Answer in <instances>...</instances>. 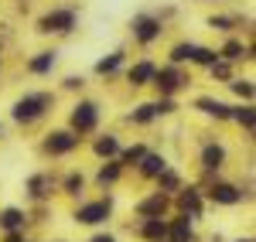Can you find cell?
<instances>
[{
	"label": "cell",
	"instance_id": "8992f818",
	"mask_svg": "<svg viewBox=\"0 0 256 242\" xmlns=\"http://www.w3.org/2000/svg\"><path fill=\"white\" fill-rule=\"evenodd\" d=\"M205 195H208V202L226 205V208H232V205H239L242 198H250V191H242L239 184H229V181H216Z\"/></svg>",
	"mask_w": 256,
	"mask_h": 242
},
{
	"label": "cell",
	"instance_id": "7402d4cb",
	"mask_svg": "<svg viewBox=\"0 0 256 242\" xmlns=\"http://www.w3.org/2000/svg\"><path fill=\"white\" fill-rule=\"evenodd\" d=\"M123 61H126V51L120 48V51H113V55H106V58L96 61V75H113V72H120Z\"/></svg>",
	"mask_w": 256,
	"mask_h": 242
},
{
	"label": "cell",
	"instance_id": "ffe728a7",
	"mask_svg": "<svg viewBox=\"0 0 256 242\" xmlns=\"http://www.w3.org/2000/svg\"><path fill=\"white\" fill-rule=\"evenodd\" d=\"M232 120L246 130V133H253L256 130V113H253V102H242V106H232Z\"/></svg>",
	"mask_w": 256,
	"mask_h": 242
},
{
	"label": "cell",
	"instance_id": "d4e9b609",
	"mask_svg": "<svg viewBox=\"0 0 256 242\" xmlns=\"http://www.w3.org/2000/svg\"><path fill=\"white\" fill-rule=\"evenodd\" d=\"M147 154V147L144 143H134V147H126V150H120L116 157H120V164L123 167H134V164H140V157Z\"/></svg>",
	"mask_w": 256,
	"mask_h": 242
},
{
	"label": "cell",
	"instance_id": "6da1fadb",
	"mask_svg": "<svg viewBox=\"0 0 256 242\" xmlns=\"http://www.w3.org/2000/svg\"><path fill=\"white\" fill-rule=\"evenodd\" d=\"M52 102H55L52 92H24V96L10 106V120L20 123V126H31V123H38L41 116L52 109Z\"/></svg>",
	"mask_w": 256,
	"mask_h": 242
},
{
	"label": "cell",
	"instance_id": "5bb4252c",
	"mask_svg": "<svg viewBox=\"0 0 256 242\" xmlns=\"http://www.w3.org/2000/svg\"><path fill=\"white\" fill-rule=\"evenodd\" d=\"M137 236H140V239H147V242L168 239V222H164V219H140Z\"/></svg>",
	"mask_w": 256,
	"mask_h": 242
},
{
	"label": "cell",
	"instance_id": "8fae6325",
	"mask_svg": "<svg viewBox=\"0 0 256 242\" xmlns=\"http://www.w3.org/2000/svg\"><path fill=\"white\" fill-rule=\"evenodd\" d=\"M168 208H171V198H168L164 191H154L150 198H144V202L137 205V215L140 219H160Z\"/></svg>",
	"mask_w": 256,
	"mask_h": 242
},
{
	"label": "cell",
	"instance_id": "d6986e66",
	"mask_svg": "<svg viewBox=\"0 0 256 242\" xmlns=\"http://www.w3.org/2000/svg\"><path fill=\"white\" fill-rule=\"evenodd\" d=\"M92 154H96V157H116L120 154V137L116 133H102V137L92 143Z\"/></svg>",
	"mask_w": 256,
	"mask_h": 242
},
{
	"label": "cell",
	"instance_id": "484cf974",
	"mask_svg": "<svg viewBox=\"0 0 256 242\" xmlns=\"http://www.w3.org/2000/svg\"><path fill=\"white\" fill-rule=\"evenodd\" d=\"M192 51H195V44L192 41H181V44H174L168 51V58H171V65H181V61H192Z\"/></svg>",
	"mask_w": 256,
	"mask_h": 242
},
{
	"label": "cell",
	"instance_id": "f1b7e54d",
	"mask_svg": "<svg viewBox=\"0 0 256 242\" xmlns=\"http://www.w3.org/2000/svg\"><path fill=\"white\" fill-rule=\"evenodd\" d=\"M82 188H86V174H82V171H72V174L65 178V184H62V191H65V195H72V198L79 195Z\"/></svg>",
	"mask_w": 256,
	"mask_h": 242
},
{
	"label": "cell",
	"instance_id": "52a82bcc",
	"mask_svg": "<svg viewBox=\"0 0 256 242\" xmlns=\"http://www.w3.org/2000/svg\"><path fill=\"white\" fill-rule=\"evenodd\" d=\"M76 27V10H52V14H44V17L38 20V31L41 34H68Z\"/></svg>",
	"mask_w": 256,
	"mask_h": 242
},
{
	"label": "cell",
	"instance_id": "4316f807",
	"mask_svg": "<svg viewBox=\"0 0 256 242\" xmlns=\"http://www.w3.org/2000/svg\"><path fill=\"white\" fill-rule=\"evenodd\" d=\"M232 92H236L239 99H246V102H253V79H229L226 82Z\"/></svg>",
	"mask_w": 256,
	"mask_h": 242
},
{
	"label": "cell",
	"instance_id": "44dd1931",
	"mask_svg": "<svg viewBox=\"0 0 256 242\" xmlns=\"http://www.w3.org/2000/svg\"><path fill=\"white\" fill-rule=\"evenodd\" d=\"M222 61H239V58H253V48H242V41H226L222 51H218Z\"/></svg>",
	"mask_w": 256,
	"mask_h": 242
},
{
	"label": "cell",
	"instance_id": "1f68e13d",
	"mask_svg": "<svg viewBox=\"0 0 256 242\" xmlns=\"http://www.w3.org/2000/svg\"><path fill=\"white\" fill-rule=\"evenodd\" d=\"M208 24H212V27H218V31H229V27H232V20H229V17H212Z\"/></svg>",
	"mask_w": 256,
	"mask_h": 242
},
{
	"label": "cell",
	"instance_id": "9c48e42d",
	"mask_svg": "<svg viewBox=\"0 0 256 242\" xmlns=\"http://www.w3.org/2000/svg\"><path fill=\"white\" fill-rule=\"evenodd\" d=\"M202 167L205 171H212V174H218L222 167H226V161H229V150H226V143H218V140H208L205 147H202Z\"/></svg>",
	"mask_w": 256,
	"mask_h": 242
},
{
	"label": "cell",
	"instance_id": "9a60e30c",
	"mask_svg": "<svg viewBox=\"0 0 256 242\" xmlns=\"http://www.w3.org/2000/svg\"><path fill=\"white\" fill-rule=\"evenodd\" d=\"M154 72H158V65H154L150 58H144V61H137V65L126 72V79H130V85H137V89H140V85H150Z\"/></svg>",
	"mask_w": 256,
	"mask_h": 242
},
{
	"label": "cell",
	"instance_id": "4dcf8cb0",
	"mask_svg": "<svg viewBox=\"0 0 256 242\" xmlns=\"http://www.w3.org/2000/svg\"><path fill=\"white\" fill-rule=\"evenodd\" d=\"M28 188H31V198H44V195H48V191H44V188H48V178H44V174H34V178L28 181Z\"/></svg>",
	"mask_w": 256,
	"mask_h": 242
},
{
	"label": "cell",
	"instance_id": "3957f363",
	"mask_svg": "<svg viewBox=\"0 0 256 242\" xmlns=\"http://www.w3.org/2000/svg\"><path fill=\"white\" fill-rule=\"evenodd\" d=\"M79 133H72V130H52L44 140H41V154H48V157H65V154H72L76 147H79Z\"/></svg>",
	"mask_w": 256,
	"mask_h": 242
},
{
	"label": "cell",
	"instance_id": "603a6c76",
	"mask_svg": "<svg viewBox=\"0 0 256 242\" xmlns=\"http://www.w3.org/2000/svg\"><path fill=\"white\" fill-rule=\"evenodd\" d=\"M120 174H123V164H120V161L102 164V167H99V174H96V184L110 188V184H116V181H120Z\"/></svg>",
	"mask_w": 256,
	"mask_h": 242
},
{
	"label": "cell",
	"instance_id": "7a4b0ae2",
	"mask_svg": "<svg viewBox=\"0 0 256 242\" xmlns=\"http://www.w3.org/2000/svg\"><path fill=\"white\" fill-rule=\"evenodd\" d=\"M113 215V198L106 195V198H96V202H86L76 208V225H102L106 219Z\"/></svg>",
	"mask_w": 256,
	"mask_h": 242
},
{
	"label": "cell",
	"instance_id": "cb8c5ba5",
	"mask_svg": "<svg viewBox=\"0 0 256 242\" xmlns=\"http://www.w3.org/2000/svg\"><path fill=\"white\" fill-rule=\"evenodd\" d=\"M158 120V109H154V102H140L137 109L130 113V123L134 126H147V123H154Z\"/></svg>",
	"mask_w": 256,
	"mask_h": 242
},
{
	"label": "cell",
	"instance_id": "4fadbf2b",
	"mask_svg": "<svg viewBox=\"0 0 256 242\" xmlns=\"http://www.w3.org/2000/svg\"><path fill=\"white\" fill-rule=\"evenodd\" d=\"M195 109H202L205 116H216V120H232V106L222 99H212V96H202L195 99Z\"/></svg>",
	"mask_w": 256,
	"mask_h": 242
},
{
	"label": "cell",
	"instance_id": "5b68a950",
	"mask_svg": "<svg viewBox=\"0 0 256 242\" xmlns=\"http://www.w3.org/2000/svg\"><path fill=\"white\" fill-rule=\"evenodd\" d=\"M150 82L158 85V92H160V96H178V92H181V89L188 85L178 65H164V68H158V72H154V79H150Z\"/></svg>",
	"mask_w": 256,
	"mask_h": 242
},
{
	"label": "cell",
	"instance_id": "ba28073f",
	"mask_svg": "<svg viewBox=\"0 0 256 242\" xmlns=\"http://www.w3.org/2000/svg\"><path fill=\"white\" fill-rule=\"evenodd\" d=\"M130 31H134V38L140 41V44H150V41H158L160 38V20L158 17H150V14H137L134 17V24H130Z\"/></svg>",
	"mask_w": 256,
	"mask_h": 242
},
{
	"label": "cell",
	"instance_id": "ac0fdd59",
	"mask_svg": "<svg viewBox=\"0 0 256 242\" xmlns=\"http://www.w3.org/2000/svg\"><path fill=\"white\" fill-rule=\"evenodd\" d=\"M137 167H140L144 178H158L160 171H168V161H164V154H150V150H147V154L140 157Z\"/></svg>",
	"mask_w": 256,
	"mask_h": 242
},
{
	"label": "cell",
	"instance_id": "836d02e7",
	"mask_svg": "<svg viewBox=\"0 0 256 242\" xmlns=\"http://www.w3.org/2000/svg\"><path fill=\"white\" fill-rule=\"evenodd\" d=\"M89 242H120V239H116V236H110V232H96Z\"/></svg>",
	"mask_w": 256,
	"mask_h": 242
},
{
	"label": "cell",
	"instance_id": "2e32d148",
	"mask_svg": "<svg viewBox=\"0 0 256 242\" xmlns=\"http://www.w3.org/2000/svg\"><path fill=\"white\" fill-rule=\"evenodd\" d=\"M55 65H58V51H38L34 58L28 61V72L31 75H48Z\"/></svg>",
	"mask_w": 256,
	"mask_h": 242
},
{
	"label": "cell",
	"instance_id": "f546056e",
	"mask_svg": "<svg viewBox=\"0 0 256 242\" xmlns=\"http://www.w3.org/2000/svg\"><path fill=\"white\" fill-rule=\"evenodd\" d=\"M218 58L216 48H205V44H195V51H192V61L195 65H212V61Z\"/></svg>",
	"mask_w": 256,
	"mask_h": 242
},
{
	"label": "cell",
	"instance_id": "d6a6232c",
	"mask_svg": "<svg viewBox=\"0 0 256 242\" xmlns=\"http://www.w3.org/2000/svg\"><path fill=\"white\" fill-rule=\"evenodd\" d=\"M82 85H86L82 75H68V79H65V89H82Z\"/></svg>",
	"mask_w": 256,
	"mask_h": 242
},
{
	"label": "cell",
	"instance_id": "e0dca14e",
	"mask_svg": "<svg viewBox=\"0 0 256 242\" xmlns=\"http://www.w3.org/2000/svg\"><path fill=\"white\" fill-rule=\"evenodd\" d=\"M0 229L4 232H24L28 229V215L20 208H4L0 212Z\"/></svg>",
	"mask_w": 256,
	"mask_h": 242
},
{
	"label": "cell",
	"instance_id": "83f0119b",
	"mask_svg": "<svg viewBox=\"0 0 256 242\" xmlns=\"http://www.w3.org/2000/svg\"><path fill=\"white\" fill-rule=\"evenodd\" d=\"M178 188H181V178H178L174 171H160L158 174V191L171 195V191H178Z\"/></svg>",
	"mask_w": 256,
	"mask_h": 242
},
{
	"label": "cell",
	"instance_id": "277c9868",
	"mask_svg": "<svg viewBox=\"0 0 256 242\" xmlns=\"http://www.w3.org/2000/svg\"><path fill=\"white\" fill-rule=\"evenodd\" d=\"M68 123H72V133H92V130L99 126V102H92V99L76 102Z\"/></svg>",
	"mask_w": 256,
	"mask_h": 242
},
{
	"label": "cell",
	"instance_id": "30bf717a",
	"mask_svg": "<svg viewBox=\"0 0 256 242\" xmlns=\"http://www.w3.org/2000/svg\"><path fill=\"white\" fill-rule=\"evenodd\" d=\"M181 195H178V208H181V215H188V219H202V212H205V198H202V191L198 188H178Z\"/></svg>",
	"mask_w": 256,
	"mask_h": 242
},
{
	"label": "cell",
	"instance_id": "7c38bea8",
	"mask_svg": "<svg viewBox=\"0 0 256 242\" xmlns=\"http://www.w3.org/2000/svg\"><path fill=\"white\" fill-rule=\"evenodd\" d=\"M168 239L171 242H195V219L188 215H178L168 222Z\"/></svg>",
	"mask_w": 256,
	"mask_h": 242
},
{
	"label": "cell",
	"instance_id": "e575fe53",
	"mask_svg": "<svg viewBox=\"0 0 256 242\" xmlns=\"http://www.w3.org/2000/svg\"><path fill=\"white\" fill-rule=\"evenodd\" d=\"M236 242H253V236H246V239H236Z\"/></svg>",
	"mask_w": 256,
	"mask_h": 242
}]
</instances>
